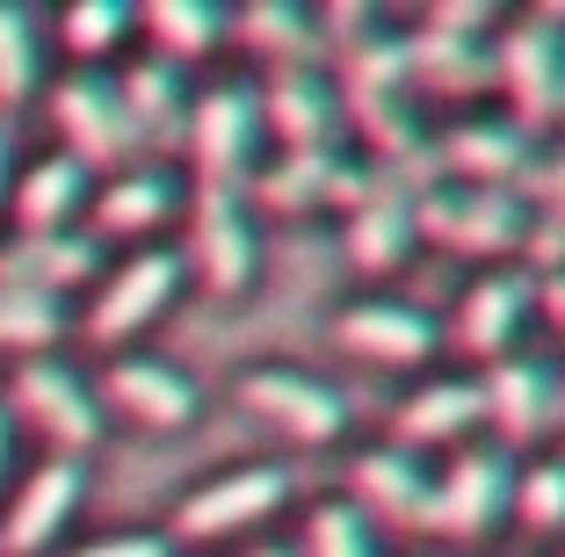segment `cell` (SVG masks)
I'll return each instance as SVG.
<instances>
[{
    "label": "cell",
    "instance_id": "1",
    "mask_svg": "<svg viewBox=\"0 0 565 557\" xmlns=\"http://www.w3.org/2000/svg\"><path fill=\"white\" fill-rule=\"evenodd\" d=\"M290 492H298V478H290V463L276 457H247V463H225V471L196 478V485L174 500V514H167V543H233V536H254L262 522H276L282 507H290Z\"/></svg>",
    "mask_w": 565,
    "mask_h": 557
},
{
    "label": "cell",
    "instance_id": "2",
    "mask_svg": "<svg viewBox=\"0 0 565 557\" xmlns=\"http://www.w3.org/2000/svg\"><path fill=\"white\" fill-rule=\"evenodd\" d=\"M182 254L174 246H131L117 268H102L95 290L81 304V341L102 347V355H117L131 347L146 326H160L174 312V297H182Z\"/></svg>",
    "mask_w": 565,
    "mask_h": 557
},
{
    "label": "cell",
    "instance_id": "3",
    "mask_svg": "<svg viewBox=\"0 0 565 557\" xmlns=\"http://www.w3.org/2000/svg\"><path fill=\"white\" fill-rule=\"evenodd\" d=\"M0 406H8V420H15V427H30L36 442H44V457H81L87 463V457H95V442H102V427H109L95 384H87L73 362H58V355L15 362Z\"/></svg>",
    "mask_w": 565,
    "mask_h": 557
},
{
    "label": "cell",
    "instance_id": "4",
    "mask_svg": "<svg viewBox=\"0 0 565 557\" xmlns=\"http://www.w3.org/2000/svg\"><path fill=\"white\" fill-rule=\"evenodd\" d=\"M493 81L508 95V124H522L530 138L544 124H565V8H536V15L500 22Z\"/></svg>",
    "mask_w": 565,
    "mask_h": 557
},
{
    "label": "cell",
    "instance_id": "5",
    "mask_svg": "<svg viewBox=\"0 0 565 557\" xmlns=\"http://www.w3.org/2000/svg\"><path fill=\"white\" fill-rule=\"evenodd\" d=\"M233 406L254 427H268V435H282V442H298V449H327L349 435V392L312 377V369H298V362H254V369H239Z\"/></svg>",
    "mask_w": 565,
    "mask_h": 557
},
{
    "label": "cell",
    "instance_id": "6",
    "mask_svg": "<svg viewBox=\"0 0 565 557\" xmlns=\"http://www.w3.org/2000/svg\"><path fill=\"white\" fill-rule=\"evenodd\" d=\"M189 239L182 276L203 282V297H247L262 276V232H254L247 189H189Z\"/></svg>",
    "mask_w": 565,
    "mask_h": 557
},
{
    "label": "cell",
    "instance_id": "7",
    "mask_svg": "<svg viewBox=\"0 0 565 557\" xmlns=\"http://www.w3.org/2000/svg\"><path fill=\"white\" fill-rule=\"evenodd\" d=\"M44 109H51V131H58V152L81 160L87 174H117V167L138 160V131L124 116L117 95V73H95V66H73L44 87Z\"/></svg>",
    "mask_w": 565,
    "mask_h": 557
},
{
    "label": "cell",
    "instance_id": "8",
    "mask_svg": "<svg viewBox=\"0 0 565 557\" xmlns=\"http://www.w3.org/2000/svg\"><path fill=\"white\" fill-rule=\"evenodd\" d=\"M182 152L196 167V189H247L254 152H262V101L247 81H217L203 95H189Z\"/></svg>",
    "mask_w": 565,
    "mask_h": 557
},
{
    "label": "cell",
    "instance_id": "9",
    "mask_svg": "<svg viewBox=\"0 0 565 557\" xmlns=\"http://www.w3.org/2000/svg\"><path fill=\"white\" fill-rule=\"evenodd\" d=\"M414 232L435 239L443 254L508 268V254H522V239H530V203L515 189H443V196L414 203Z\"/></svg>",
    "mask_w": 565,
    "mask_h": 557
},
{
    "label": "cell",
    "instance_id": "10",
    "mask_svg": "<svg viewBox=\"0 0 565 557\" xmlns=\"http://www.w3.org/2000/svg\"><path fill=\"white\" fill-rule=\"evenodd\" d=\"M102 413H117L138 435H189L203 420V392L189 369H174L167 355H109L95 384Z\"/></svg>",
    "mask_w": 565,
    "mask_h": 557
},
{
    "label": "cell",
    "instance_id": "11",
    "mask_svg": "<svg viewBox=\"0 0 565 557\" xmlns=\"http://www.w3.org/2000/svg\"><path fill=\"white\" fill-rule=\"evenodd\" d=\"M87 500V463L81 457H44L15 478L8 507H0V557H44L73 528Z\"/></svg>",
    "mask_w": 565,
    "mask_h": 557
},
{
    "label": "cell",
    "instance_id": "12",
    "mask_svg": "<svg viewBox=\"0 0 565 557\" xmlns=\"http://www.w3.org/2000/svg\"><path fill=\"white\" fill-rule=\"evenodd\" d=\"M508 507H515V457L508 449H457L435 471V536L443 543H486Z\"/></svg>",
    "mask_w": 565,
    "mask_h": 557
},
{
    "label": "cell",
    "instance_id": "13",
    "mask_svg": "<svg viewBox=\"0 0 565 557\" xmlns=\"http://www.w3.org/2000/svg\"><path fill=\"white\" fill-rule=\"evenodd\" d=\"M370 528H399V536H435V471L406 449H363L349 463V492H341Z\"/></svg>",
    "mask_w": 565,
    "mask_h": 557
},
{
    "label": "cell",
    "instance_id": "14",
    "mask_svg": "<svg viewBox=\"0 0 565 557\" xmlns=\"http://www.w3.org/2000/svg\"><path fill=\"white\" fill-rule=\"evenodd\" d=\"M333 347L370 369H420L435 355V319L414 297H355L333 312Z\"/></svg>",
    "mask_w": 565,
    "mask_h": 557
},
{
    "label": "cell",
    "instance_id": "15",
    "mask_svg": "<svg viewBox=\"0 0 565 557\" xmlns=\"http://www.w3.org/2000/svg\"><path fill=\"white\" fill-rule=\"evenodd\" d=\"M182 203H189V189L174 181V167L131 160V167H117V174L87 196V239H95V246L102 239H138V246H146L160 225L182 217Z\"/></svg>",
    "mask_w": 565,
    "mask_h": 557
},
{
    "label": "cell",
    "instance_id": "16",
    "mask_svg": "<svg viewBox=\"0 0 565 557\" xmlns=\"http://www.w3.org/2000/svg\"><path fill=\"white\" fill-rule=\"evenodd\" d=\"M530 312H536V276H522V268H486V276L465 282V297H457L449 341L471 362H500V355H515Z\"/></svg>",
    "mask_w": 565,
    "mask_h": 557
},
{
    "label": "cell",
    "instance_id": "17",
    "mask_svg": "<svg viewBox=\"0 0 565 557\" xmlns=\"http://www.w3.org/2000/svg\"><path fill=\"white\" fill-rule=\"evenodd\" d=\"M479 398H486V420H493L500 449H530L536 435L558 427V362L522 355V347H515V355L486 362Z\"/></svg>",
    "mask_w": 565,
    "mask_h": 557
},
{
    "label": "cell",
    "instance_id": "18",
    "mask_svg": "<svg viewBox=\"0 0 565 557\" xmlns=\"http://www.w3.org/2000/svg\"><path fill=\"white\" fill-rule=\"evenodd\" d=\"M414 189L406 181H363V196L341 217V261L363 276H399L414 254Z\"/></svg>",
    "mask_w": 565,
    "mask_h": 557
},
{
    "label": "cell",
    "instance_id": "19",
    "mask_svg": "<svg viewBox=\"0 0 565 557\" xmlns=\"http://www.w3.org/2000/svg\"><path fill=\"white\" fill-rule=\"evenodd\" d=\"M254 101H262V138H276L282 152H319L341 131V95H333V81L319 66L268 73L254 87Z\"/></svg>",
    "mask_w": 565,
    "mask_h": 557
},
{
    "label": "cell",
    "instance_id": "20",
    "mask_svg": "<svg viewBox=\"0 0 565 557\" xmlns=\"http://www.w3.org/2000/svg\"><path fill=\"white\" fill-rule=\"evenodd\" d=\"M435 152L449 160V174H465V189H515V196L536 167V138L508 116H465V124L443 131Z\"/></svg>",
    "mask_w": 565,
    "mask_h": 557
},
{
    "label": "cell",
    "instance_id": "21",
    "mask_svg": "<svg viewBox=\"0 0 565 557\" xmlns=\"http://www.w3.org/2000/svg\"><path fill=\"white\" fill-rule=\"evenodd\" d=\"M95 276H102V246L87 232H15L0 246V282L58 297V304H66V290H87Z\"/></svg>",
    "mask_w": 565,
    "mask_h": 557
},
{
    "label": "cell",
    "instance_id": "22",
    "mask_svg": "<svg viewBox=\"0 0 565 557\" xmlns=\"http://www.w3.org/2000/svg\"><path fill=\"white\" fill-rule=\"evenodd\" d=\"M486 420V398H479V377H428L392 406V449L420 457V449H449L465 442L471 427Z\"/></svg>",
    "mask_w": 565,
    "mask_h": 557
},
{
    "label": "cell",
    "instance_id": "23",
    "mask_svg": "<svg viewBox=\"0 0 565 557\" xmlns=\"http://www.w3.org/2000/svg\"><path fill=\"white\" fill-rule=\"evenodd\" d=\"M87 196H95V174L66 152H44V160L15 167L8 217H15V232H73V217H87Z\"/></svg>",
    "mask_w": 565,
    "mask_h": 557
},
{
    "label": "cell",
    "instance_id": "24",
    "mask_svg": "<svg viewBox=\"0 0 565 557\" xmlns=\"http://www.w3.org/2000/svg\"><path fill=\"white\" fill-rule=\"evenodd\" d=\"M363 181L370 174H355L333 146H319V152H282L276 167H262V174H254V196H262L268 211H319V203H341V211H349V203L363 196Z\"/></svg>",
    "mask_w": 565,
    "mask_h": 557
},
{
    "label": "cell",
    "instance_id": "25",
    "mask_svg": "<svg viewBox=\"0 0 565 557\" xmlns=\"http://www.w3.org/2000/svg\"><path fill=\"white\" fill-rule=\"evenodd\" d=\"M138 36H146V58H167V66H203L217 44H233V15L211 8V0H152L138 15Z\"/></svg>",
    "mask_w": 565,
    "mask_h": 557
},
{
    "label": "cell",
    "instance_id": "26",
    "mask_svg": "<svg viewBox=\"0 0 565 557\" xmlns=\"http://www.w3.org/2000/svg\"><path fill=\"white\" fill-rule=\"evenodd\" d=\"M117 95H124V116H131V131H138V152L182 146L189 87H182V73L167 66V58H131V66L117 73Z\"/></svg>",
    "mask_w": 565,
    "mask_h": 557
},
{
    "label": "cell",
    "instance_id": "27",
    "mask_svg": "<svg viewBox=\"0 0 565 557\" xmlns=\"http://www.w3.org/2000/svg\"><path fill=\"white\" fill-rule=\"evenodd\" d=\"M233 44L254 51L268 73L319 66V15H305L290 0H262V8H239L233 15Z\"/></svg>",
    "mask_w": 565,
    "mask_h": 557
},
{
    "label": "cell",
    "instance_id": "28",
    "mask_svg": "<svg viewBox=\"0 0 565 557\" xmlns=\"http://www.w3.org/2000/svg\"><path fill=\"white\" fill-rule=\"evenodd\" d=\"M44 95V30L30 8L0 0V116Z\"/></svg>",
    "mask_w": 565,
    "mask_h": 557
},
{
    "label": "cell",
    "instance_id": "29",
    "mask_svg": "<svg viewBox=\"0 0 565 557\" xmlns=\"http://www.w3.org/2000/svg\"><path fill=\"white\" fill-rule=\"evenodd\" d=\"M131 36H138V15L117 8V0H73L66 15H58V51H66L73 66H95V73H102V58H117Z\"/></svg>",
    "mask_w": 565,
    "mask_h": 557
},
{
    "label": "cell",
    "instance_id": "30",
    "mask_svg": "<svg viewBox=\"0 0 565 557\" xmlns=\"http://www.w3.org/2000/svg\"><path fill=\"white\" fill-rule=\"evenodd\" d=\"M66 333V304L58 297H36V290H15V282H0V355H44L51 341Z\"/></svg>",
    "mask_w": 565,
    "mask_h": 557
},
{
    "label": "cell",
    "instance_id": "31",
    "mask_svg": "<svg viewBox=\"0 0 565 557\" xmlns=\"http://www.w3.org/2000/svg\"><path fill=\"white\" fill-rule=\"evenodd\" d=\"M298 557H377V528L349 507V500H319L305 514V536L290 543Z\"/></svg>",
    "mask_w": 565,
    "mask_h": 557
},
{
    "label": "cell",
    "instance_id": "32",
    "mask_svg": "<svg viewBox=\"0 0 565 557\" xmlns=\"http://www.w3.org/2000/svg\"><path fill=\"white\" fill-rule=\"evenodd\" d=\"M515 514L530 536H565V457H536L515 471Z\"/></svg>",
    "mask_w": 565,
    "mask_h": 557
},
{
    "label": "cell",
    "instance_id": "33",
    "mask_svg": "<svg viewBox=\"0 0 565 557\" xmlns=\"http://www.w3.org/2000/svg\"><path fill=\"white\" fill-rule=\"evenodd\" d=\"M58 557H174V543H167V528H102Z\"/></svg>",
    "mask_w": 565,
    "mask_h": 557
},
{
    "label": "cell",
    "instance_id": "34",
    "mask_svg": "<svg viewBox=\"0 0 565 557\" xmlns=\"http://www.w3.org/2000/svg\"><path fill=\"white\" fill-rule=\"evenodd\" d=\"M536 312H544L551 326H565V268L551 282H536Z\"/></svg>",
    "mask_w": 565,
    "mask_h": 557
},
{
    "label": "cell",
    "instance_id": "35",
    "mask_svg": "<svg viewBox=\"0 0 565 557\" xmlns=\"http://www.w3.org/2000/svg\"><path fill=\"white\" fill-rule=\"evenodd\" d=\"M8 471H15V420L0 406V485H8Z\"/></svg>",
    "mask_w": 565,
    "mask_h": 557
},
{
    "label": "cell",
    "instance_id": "36",
    "mask_svg": "<svg viewBox=\"0 0 565 557\" xmlns=\"http://www.w3.org/2000/svg\"><path fill=\"white\" fill-rule=\"evenodd\" d=\"M8 181H15V146H8V124H0V203H8Z\"/></svg>",
    "mask_w": 565,
    "mask_h": 557
},
{
    "label": "cell",
    "instance_id": "37",
    "mask_svg": "<svg viewBox=\"0 0 565 557\" xmlns=\"http://www.w3.org/2000/svg\"><path fill=\"white\" fill-rule=\"evenodd\" d=\"M247 557H298V550H290V543H254Z\"/></svg>",
    "mask_w": 565,
    "mask_h": 557
},
{
    "label": "cell",
    "instance_id": "38",
    "mask_svg": "<svg viewBox=\"0 0 565 557\" xmlns=\"http://www.w3.org/2000/svg\"><path fill=\"white\" fill-rule=\"evenodd\" d=\"M558 435H565V369H558Z\"/></svg>",
    "mask_w": 565,
    "mask_h": 557
}]
</instances>
